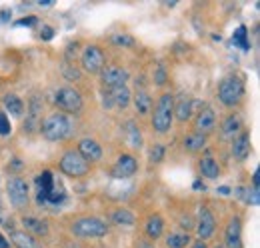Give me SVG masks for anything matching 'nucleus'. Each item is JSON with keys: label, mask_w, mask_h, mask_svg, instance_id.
<instances>
[{"label": "nucleus", "mask_w": 260, "mask_h": 248, "mask_svg": "<svg viewBox=\"0 0 260 248\" xmlns=\"http://www.w3.org/2000/svg\"><path fill=\"white\" fill-rule=\"evenodd\" d=\"M38 20H36V16H28V18H22V20H18L16 22V26H34Z\"/></svg>", "instance_id": "e433bc0d"}, {"label": "nucleus", "mask_w": 260, "mask_h": 248, "mask_svg": "<svg viewBox=\"0 0 260 248\" xmlns=\"http://www.w3.org/2000/svg\"><path fill=\"white\" fill-rule=\"evenodd\" d=\"M232 42L236 46H240L242 50H248L250 48V44L246 40V26H238V30L234 32V36H232Z\"/></svg>", "instance_id": "7c9ffc66"}, {"label": "nucleus", "mask_w": 260, "mask_h": 248, "mask_svg": "<svg viewBox=\"0 0 260 248\" xmlns=\"http://www.w3.org/2000/svg\"><path fill=\"white\" fill-rule=\"evenodd\" d=\"M80 64L84 68V72L88 74H100L104 64H106V56L102 52V48L96 44H90L82 50V56H80Z\"/></svg>", "instance_id": "6e6552de"}, {"label": "nucleus", "mask_w": 260, "mask_h": 248, "mask_svg": "<svg viewBox=\"0 0 260 248\" xmlns=\"http://www.w3.org/2000/svg\"><path fill=\"white\" fill-rule=\"evenodd\" d=\"M60 170L64 172L66 176L80 178V176H86L90 172V164L76 150H66L62 158H60Z\"/></svg>", "instance_id": "39448f33"}, {"label": "nucleus", "mask_w": 260, "mask_h": 248, "mask_svg": "<svg viewBox=\"0 0 260 248\" xmlns=\"http://www.w3.org/2000/svg\"><path fill=\"white\" fill-rule=\"evenodd\" d=\"M74 130V124L72 120L62 114V112H52L48 114L42 122H40V132L46 140L50 142H60V140H66Z\"/></svg>", "instance_id": "f257e3e1"}, {"label": "nucleus", "mask_w": 260, "mask_h": 248, "mask_svg": "<svg viewBox=\"0 0 260 248\" xmlns=\"http://www.w3.org/2000/svg\"><path fill=\"white\" fill-rule=\"evenodd\" d=\"M200 172H202V176H206V178H218L220 176V166H218V162L212 158V156H204L202 160H200Z\"/></svg>", "instance_id": "b1692460"}, {"label": "nucleus", "mask_w": 260, "mask_h": 248, "mask_svg": "<svg viewBox=\"0 0 260 248\" xmlns=\"http://www.w3.org/2000/svg\"><path fill=\"white\" fill-rule=\"evenodd\" d=\"M136 170H138V160L132 154H122L112 168V176L114 178H130Z\"/></svg>", "instance_id": "4468645a"}, {"label": "nucleus", "mask_w": 260, "mask_h": 248, "mask_svg": "<svg viewBox=\"0 0 260 248\" xmlns=\"http://www.w3.org/2000/svg\"><path fill=\"white\" fill-rule=\"evenodd\" d=\"M6 190H8V200L14 208H26L28 204V198H30V190H28V182L20 176H12L8 178V184H6Z\"/></svg>", "instance_id": "423d86ee"}, {"label": "nucleus", "mask_w": 260, "mask_h": 248, "mask_svg": "<svg viewBox=\"0 0 260 248\" xmlns=\"http://www.w3.org/2000/svg\"><path fill=\"white\" fill-rule=\"evenodd\" d=\"M150 162H162L164 158V146L162 144H154L152 148H150Z\"/></svg>", "instance_id": "72a5a7b5"}, {"label": "nucleus", "mask_w": 260, "mask_h": 248, "mask_svg": "<svg viewBox=\"0 0 260 248\" xmlns=\"http://www.w3.org/2000/svg\"><path fill=\"white\" fill-rule=\"evenodd\" d=\"M218 248H220V246H218Z\"/></svg>", "instance_id": "c03bdc74"}, {"label": "nucleus", "mask_w": 260, "mask_h": 248, "mask_svg": "<svg viewBox=\"0 0 260 248\" xmlns=\"http://www.w3.org/2000/svg\"><path fill=\"white\" fill-rule=\"evenodd\" d=\"M216 230V218L212 216V212L202 206L198 210V222H196V234L200 240H208Z\"/></svg>", "instance_id": "9d476101"}, {"label": "nucleus", "mask_w": 260, "mask_h": 248, "mask_svg": "<svg viewBox=\"0 0 260 248\" xmlns=\"http://www.w3.org/2000/svg\"><path fill=\"white\" fill-rule=\"evenodd\" d=\"M190 242V236L188 232L180 230V232H170L166 236V246L168 248H186V244Z\"/></svg>", "instance_id": "bb28decb"}, {"label": "nucleus", "mask_w": 260, "mask_h": 248, "mask_svg": "<svg viewBox=\"0 0 260 248\" xmlns=\"http://www.w3.org/2000/svg\"><path fill=\"white\" fill-rule=\"evenodd\" d=\"M22 224H24L26 232L32 234V236H46L48 234V222L46 220H40V218L34 216H24L22 218Z\"/></svg>", "instance_id": "aec40b11"}, {"label": "nucleus", "mask_w": 260, "mask_h": 248, "mask_svg": "<svg viewBox=\"0 0 260 248\" xmlns=\"http://www.w3.org/2000/svg\"><path fill=\"white\" fill-rule=\"evenodd\" d=\"M10 242L16 248H40V244L36 242L32 234H28L26 230H14L10 234Z\"/></svg>", "instance_id": "4be33fe9"}, {"label": "nucleus", "mask_w": 260, "mask_h": 248, "mask_svg": "<svg viewBox=\"0 0 260 248\" xmlns=\"http://www.w3.org/2000/svg\"><path fill=\"white\" fill-rule=\"evenodd\" d=\"M126 138L132 148H140L142 144V136H140V128L134 122H126Z\"/></svg>", "instance_id": "c756f323"}, {"label": "nucleus", "mask_w": 260, "mask_h": 248, "mask_svg": "<svg viewBox=\"0 0 260 248\" xmlns=\"http://www.w3.org/2000/svg\"><path fill=\"white\" fill-rule=\"evenodd\" d=\"M36 186H38V196H36V200L42 204V202H46L48 194L54 190L52 172H50V170H44L42 174H38V176H36Z\"/></svg>", "instance_id": "f3484780"}, {"label": "nucleus", "mask_w": 260, "mask_h": 248, "mask_svg": "<svg viewBox=\"0 0 260 248\" xmlns=\"http://www.w3.org/2000/svg\"><path fill=\"white\" fill-rule=\"evenodd\" d=\"M76 152L90 164V162H98V160L102 158V146H100V142H96L94 138L86 136V138H82V140L78 142Z\"/></svg>", "instance_id": "9b49d317"}, {"label": "nucleus", "mask_w": 260, "mask_h": 248, "mask_svg": "<svg viewBox=\"0 0 260 248\" xmlns=\"http://www.w3.org/2000/svg\"><path fill=\"white\" fill-rule=\"evenodd\" d=\"M54 104L64 112H80L84 100H82V94L78 92L76 88L64 86V88H60L58 92L54 94Z\"/></svg>", "instance_id": "0eeeda50"}, {"label": "nucleus", "mask_w": 260, "mask_h": 248, "mask_svg": "<svg viewBox=\"0 0 260 248\" xmlns=\"http://www.w3.org/2000/svg\"><path fill=\"white\" fill-rule=\"evenodd\" d=\"M52 2H54V0H38V4H40V6H50Z\"/></svg>", "instance_id": "a19ab883"}, {"label": "nucleus", "mask_w": 260, "mask_h": 248, "mask_svg": "<svg viewBox=\"0 0 260 248\" xmlns=\"http://www.w3.org/2000/svg\"><path fill=\"white\" fill-rule=\"evenodd\" d=\"M236 196L242 198L246 204H252V206H258L260 196H258V188H236Z\"/></svg>", "instance_id": "c85d7f7f"}, {"label": "nucleus", "mask_w": 260, "mask_h": 248, "mask_svg": "<svg viewBox=\"0 0 260 248\" xmlns=\"http://www.w3.org/2000/svg\"><path fill=\"white\" fill-rule=\"evenodd\" d=\"M214 126H216V112L210 108V106H206V108H202L198 114H196L194 118V132L198 134H208V132H212L214 130Z\"/></svg>", "instance_id": "f8f14e48"}, {"label": "nucleus", "mask_w": 260, "mask_h": 248, "mask_svg": "<svg viewBox=\"0 0 260 248\" xmlns=\"http://www.w3.org/2000/svg\"><path fill=\"white\" fill-rule=\"evenodd\" d=\"M0 248H10V242H8V240H6L2 234H0Z\"/></svg>", "instance_id": "58836bf2"}, {"label": "nucleus", "mask_w": 260, "mask_h": 248, "mask_svg": "<svg viewBox=\"0 0 260 248\" xmlns=\"http://www.w3.org/2000/svg\"><path fill=\"white\" fill-rule=\"evenodd\" d=\"M128 70L122 66H104L100 72V82L106 90L116 88V86H124L128 80Z\"/></svg>", "instance_id": "1a4fd4ad"}, {"label": "nucleus", "mask_w": 260, "mask_h": 248, "mask_svg": "<svg viewBox=\"0 0 260 248\" xmlns=\"http://www.w3.org/2000/svg\"><path fill=\"white\" fill-rule=\"evenodd\" d=\"M144 232H146V236H148L150 240L160 238L164 232V218L160 216V214H152V216H148L146 224H144Z\"/></svg>", "instance_id": "6ab92c4d"}, {"label": "nucleus", "mask_w": 260, "mask_h": 248, "mask_svg": "<svg viewBox=\"0 0 260 248\" xmlns=\"http://www.w3.org/2000/svg\"><path fill=\"white\" fill-rule=\"evenodd\" d=\"M242 96H244V82L238 76H226L220 82V86H218V98H220V102L224 106L232 108V106L240 104Z\"/></svg>", "instance_id": "20e7f679"}, {"label": "nucleus", "mask_w": 260, "mask_h": 248, "mask_svg": "<svg viewBox=\"0 0 260 248\" xmlns=\"http://www.w3.org/2000/svg\"><path fill=\"white\" fill-rule=\"evenodd\" d=\"M52 34H54V28H50V26H42V30H40V38H42V40H50V38H52Z\"/></svg>", "instance_id": "4c0bfd02"}, {"label": "nucleus", "mask_w": 260, "mask_h": 248, "mask_svg": "<svg viewBox=\"0 0 260 248\" xmlns=\"http://www.w3.org/2000/svg\"><path fill=\"white\" fill-rule=\"evenodd\" d=\"M12 162H14V164H12V166H14V168H20V166H22V164H20V160H18V158H14V160H12Z\"/></svg>", "instance_id": "37998d69"}, {"label": "nucleus", "mask_w": 260, "mask_h": 248, "mask_svg": "<svg viewBox=\"0 0 260 248\" xmlns=\"http://www.w3.org/2000/svg\"><path fill=\"white\" fill-rule=\"evenodd\" d=\"M134 106H136V110L140 112V114H148L150 112V108H152V98H150V94L146 92V90H138V92L134 94Z\"/></svg>", "instance_id": "a878e982"}, {"label": "nucleus", "mask_w": 260, "mask_h": 248, "mask_svg": "<svg viewBox=\"0 0 260 248\" xmlns=\"http://www.w3.org/2000/svg\"><path fill=\"white\" fill-rule=\"evenodd\" d=\"M112 220L116 224H120V226H134L136 216L132 214V210H128V208H116L112 212Z\"/></svg>", "instance_id": "cd10ccee"}, {"label": "nucleus", "mask_w": 260, "mask_h": 248, "mask_svg": "<svg viewBox=\"0 0 260 248\" xmlns=\"http://www.w3.org/2000/svg\"><path fill=\"white\" fill-rule=\"evenodd\" d=\"M12 132V126H10V120L4 112H0V136H8Z\"/></svg>", "instance_id": "f704fd0d"}, {"label": "nucleus", "mask_w": 260, "mask_h": 248, "mask_svg": "<svg viewBox=\"0 0 260 248\" xmlns=\"http://www.w3.org/2000/svg\"><path fill=\"white\" fill-rule=\"evenodd\" d=\"M174 116H176L178 122L190 120V116H192V100H190L186 94H182V96L178 98V102H176V106H174Z\"/></svg>", "instance_id": "412c9836"}, {"label": "nucleus", "mask_w": 260, "mask_h": 248, "mask_svg": "<svg viewBox=\"0 0 260 248\" xmlns=\"http://www.w3.org/2000/svg\"><path fill=\"white\" fill-rule=\"evenodd\" d=\"M242 130V120L238 114H228L220 124V134L224 140H234Z\"/></svg>", "instance_id": "dca6fc26"}, {"label": "nucleus", "mask_w": 260, "mask_h": 248, "mask_svg": "<svg viewBox=\"0 0 260 248\" xmlns=\"http://www.w3.org/2000/svg\"><path fill=\"white\" fill-rule=\"evenodd\" d=\"M174 120V96L170 92H164L152 112V128L158 134H166Z\"/></svg>", "instance_id": "f03ea898"}, {"label": "nucleus", "mask_w": 260, "mask_h": 248, "mask_svg": "<svg viewBox=\"0 0 260 248\" xmlns=\"http://www.w3.org/2000/svg\"><path fill=\"white\" fill-rule=\"evenodd\" d=\"M192 248H208V246H206V242H204V240H198V242L192 244Z\"/></svg>", "instance_id": "ea45409f"}, {"label": "nucleus", "mask_w": 260, "mask_h": 248, "mask_svg": "<svg viewBox=\"0 0 260 248\" xmlns=\"http://www.w3.org/2000/svg\"><path fill=\"white\" fill-rule=\"evenodd\" d=\"M154 82H156L158 86H164V84L168 82V74H166L164 64H158V66H156V70H154Z\"/></svg>", "instance_id": "473e14b6"}, {"label": "nucleus", "mask_w": 260, "mask_h": 248, "mask_svg": "<svg viewBox=\"0 0 260 248\" xmlns=\"http://www.w3.org/2000/svg\"><path fill=\"white\" fill-rule=\"evenodd\" d=\"M232 154L238 160H246L250 154V136L246 132H240L234 140H232Z\"/></svg>", "instance_id": "a211bd4d"}, {"label": "nucleus", "mask_w": 260, "mask_h": 248, "mask_svg": "<svg viewBox=\"0 0 260 248\" xmlns=\"http://www.w3.org/2000/svg\"><path fill=\"white\" fill-rule=\"evenodd\" d=\"M130 90L128 86L124 84V86H116V88H110V90H106L104 92V106H112V104H116L118 108H126L130 104Z\"/></svg>", "instance_id": "2eb2a0df"}, {"label": "nucleus", "mask_w": 260, "mask_h": 248, "mask_svg": "<svg viewBox=\"0 0 260 248\" xmlns=\"http://www.w3.org/2000/svg\"><path fill=\"white\" fill-rule=\"evenodd\" d=\"M70 232L78 238H102L108 234V226L98 216H80L72 220Z\"/></svg>", "instance_id": "7ed1b4c3"}, {"label": "nucleus", "mask_w": 260, "mask_h": 248, "mask_svg": "<svg viewBox=\"0 0 260 248\" xmlns=\"http://www.w3.org/2000/svg\"><path fill=\"white\" fill-rule=\"evenodd\" d=\"M64 198H66L64 190H56V188H54V190L48 194V198H46V200H48V202H52V204H60Z\"/></svg>", "instance_id": "c9c22d12"}, {"label": "nucleus", "mask_w": 260, "mask_h": 248, "mask_svg": "<svg viewBox=\"0 0 260 248\" xmlns=\"http://www.w3.org/2000/svg\"><path fill=\"white\" fill-rule=\"evenodd\" d=\"M218 192H220V194H228V192H230V188H228V186H220V188H218Z\"/></svg>", "instance_id": "79ce46f5"}, {"label": "nucleus", "mask_w": 260, "mask_h": 248, "mask_svg": "<svg viewBox=\"0 0 260 248\" xmlns=\"http://www.w3.org/2000/svg\"><path fill=\"white\" fill-rule=\"evenodd\" d=\"M224 246L242 248V222L238 216H232L228 220L226 232H224Z\"/></svg>", "instance_id": "ddd939ff"}, {"label": "nucleus", "mask_w": 260, "mask_h": 248, "mask_svg": "<svg viewBox=\"0 0 260 248\" xmlns=\"http://www.w3.org/2000/svg\"><path fill=\"white\" fill-rule=\"evenodd\" d=\"M182 146L188 152H198V150H202L206 146V136L204 134H198V132H190V134H186L182 138Z\"/></svg>", "instance_id": "5701e85b"}, {"label": "nucleus", "mask_w": 260, "mask_h": 248, "mask_svg": "<svg viewBox=\"0 0 260 248\" xmlns=\"http://www.w3.org/2000/svg\"><path fill=\"white\" fill-rule=\"evenodd\" d=\"M110 42L116 44V46H134L136 44V40L130 34H112L110 36Z\"/></svg>", "instance_id": "2f4dec72"}, {"label": "nucleus", "mask_w": 260, "mask_h": 248, "mask_svg": "<svg viewBox=\"0 0 260 248\" xmlns=\"http://www.w3.org/2000/svg\"><path fill=\"white\" fill-rule=\"evenodd\" d=\"M2 102H4V108H6L12 116H16V118L22 116V112H24V102H22V98H18L16 94H6Z\"/></svg>", "instance_id": "393cba45"}]
</instances>
